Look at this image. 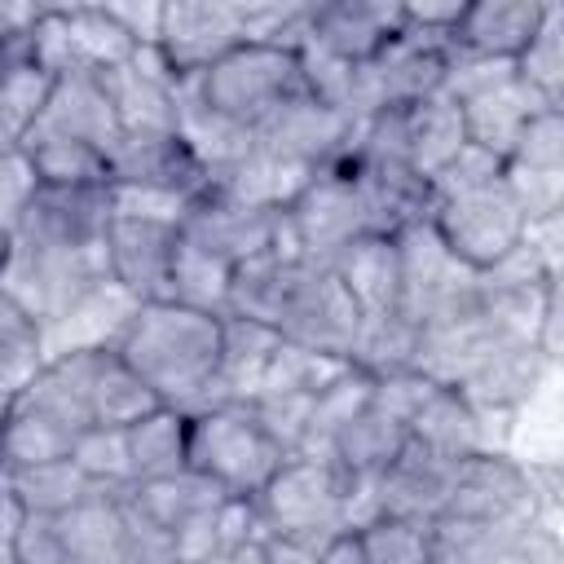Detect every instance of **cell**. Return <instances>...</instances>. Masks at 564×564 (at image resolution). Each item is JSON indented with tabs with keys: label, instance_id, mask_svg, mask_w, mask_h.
Masks as SVG:
<instances>
[{
	"label": "cell",
	"instance_id": "6da1fadb",
	"mask_svg": "<svg viewBox=\"0 0 564 564\" xmlns=\"http://www.w3.org/2000/svg\"><path fill=\"white\" fill-rule=\"evenodd\" d=\"M220 317L172 300L141 304L115 344V352L137 370V379L159 397V405L198 414L220 405Z\"/></svg>",
	"mask_w": 564,
	"mask_h": 564
},
{
	"label": "cell",
	"instance_id": "7a4b0ae2",
	"mask_svg": "<svg viewBox=\"0 0 564 564\" xmlns=\"http://www.w3.org/2000/svg\"><path fill=\"white\" fill-rule=\"evenodd\" d=\"M88 370H93V352L53 357L13 397L9 419L0 427V467L4 471L70 458L75 441L88 427H97L93 401H88Z\"/></svg>",
	"mask_w": 564,
	"mask_h": 564
},
{
	"label": "cell",
	"instance_id": "3957f363",
	"mask_svg": "<svg viewBox=\"0 0 564 564\" xmlns=\"http://www.w3.org/2000/svg\"><path fill=\"white\" fill-rule=\"evenodd\" d=\"M194 88L220 119H229L256 137L286 101H295L304 93L300 53L269 48V44H238L216 66L194 75Z\"/></svg>",
	"mask_w": 564,
	"mask_h": 564
},
{
	"label": "cell",
	"instance_id": "277c9868",
	"mask_svg": "<svg viewBox=\"0 0 564 564\" xmlns=\"http://www.w3.org/2000/svg\"><path fill=\"white\" fill-rule=\"evenodd\" d=\"M344 485H348V476L335 463L286 458L278 467V476L251 498L260 538L300 542V546L322 551L330 538L348 533L344 529Z\"/></svg>",
	"mask_w": 564,
	"mask_h": 564
},
{
	"label": "cell",
	"instance_id": "5b68a950",
	"mask_svg": "<svg viewBox=\"0 0 564 564\" xmlns=\"http://www.w3.org/2000/svg\"><path fill=\"white\" fill-rule=\"evenodd\" d=\"M282 463L286 454L242 401L189 414V467L220 485L229 498H256Z\"/></svg>",
	"mask_w": 564,
	"mask_h": 564
},
{
	"label": "cell",
	"instance_id": "8992f818",
	"mask_svg": "<svg viewBox=\"0 0 564 564\" xmlns=\"http://www.w3.org/2000/svg\"><path fill=\"white\" fill-rule=\"evenodd\" d=\"M392 238L401 260V317L423 330L471 317L480 308V273L454 260L427 220H414Z\"/></svg>",
	"mask_w": 564,
	"mask_h": 564
},
{
	"label": "cell",
	"instance_id": "52a82bcc",
	"mask_svg": "<svg viewBox=\"0 0 564 564\" xmlns=\"http://www.w3.org/2000/svg\"><path fill=\"white\" fill-rule=\"evenodd\" d=\"M427 225L436 229V238L449 247L454 260L485 273L520 247L529 216L516 203L507 176H494L476 189H463V194H449V198L432 203Z\"/></svg>",
	"mask_w": 564,
	"mask_h": 564
},
{
	"label": "cell",
	"instance_id": "ba28073f",
	"mask_svg": "<svg viewBox=\"0 0 564 564\" xmlns=\"http://www.w3.org/2000/svg\"><path fill=\"white\" fill-rule=\"evenodd\" d=\"M110 282L106 247L97 251H66V247H40L9 234V260L0 273V291L18 300L40 326L62 317L79 295Z\"/></svg>",
	"mask_w": 564,
	"mask_h": 564
},
{
	"label": "cell",
	"instance_id": "9c48e42d",
	"mask_svg": "<svg viewBox=\"0 0 564 564\" xmlns=\"http://www.w3.org/2000/svg\"><path fill=\"white\" fill-rule=\"evenodd\" d=\"M278 225L282 212L278 207H251L238 198H225L220 189H203L185 203L181 212V238L216 260H225L229 269H238L251 256L273 251L278 242Z\"/></svg>",
	"mask_w": 564,
	"mask_h": 564
},
{
	"label": "cell",
	"instance_id": "30bf717a",
	"mask_svg": "<svg viewBox=\"0 0 564 564\" xmlns=\"http://www.w3.org/2000/svg\"><path fill=\"white\" fill-rule=\"evenodd\" d=\"M436 564H564L555 516L507 524H432Z\"/></svg>",
	"mask_w": 564,
	"mask_h": 564
},
{
	"label": "cell",
	"instance_id": "8fae6325",
	"mask_svg": "<svg viewBox=\"0 0 564 564\" xmlns=\"http://www.w3.org/2000/svg\"><path fill=\"white\" fill-rule=\"evenodd\" d=\"M106 185L189 203L207 189V172L181 132H123L106 159Z\"/></svg>",
	"mask_w": 564,
	"mask_h": 564
},
{
	"label": "cell",
	"instance_id": "7c38bea8",
	"mask_svg": "<svg viewBox=\"0 0 564 564\" xmlns=\"http://www.w3.org/2000/svg\"><path fill=\"white\" fill-rule=\"evenodd\" d=\"M176 247H181V220L110 212V225H106V269H110V282H119L137 304L167 300Z\"/></svg>",
	"mask_w": 564,
	"mask_h": 564
},
{
	"label": "cell",
	"instance_id": "4fadbf2b",
	"mask_svg": "<svg viewBox=\"0 0 564 564\" xmlns=\"http://www.w3.org/2000/svg\"><path fill=\"white\" fill-rule=\"evenodd\" d=\"M106 225L110 185H35L31 203L13 225V238L66 251H97L106 247Z\"/></svg>",
	"mask_w": 564,
	"mask_h": 564
},
{
	"label": "cell",
	"instance_id": "5bb4252c",
	"mask_svg": "<svg viewBox=\"0 0 564 564\" xmlns=\"http://www.w3.org/2000/svg\"><path fill=\"white\" fill-rule=\"evenodd\" d=\"M242 40V4L220 0H176L163 4L159 22V53L176 70V79H194L207 66H216L225 53H234Z\"/></svg>",
	"mask_w": 564,
	"mask_h": 564
},
{
	"label": "cell",
	"instance_id": "9a60e30c",
	"mask_svg": "<svg viewBox=\"0 0 564 564\" xmlns=\"http://www.w3.org/2000/svg\"><path fill=\"white\" fill-rule=\"evenodd\" d=\"M123 128L115 119V106L97 79V70H66L53 79L48 101L35 119V128L22 141H75L110 159Z\"/></svg>",
	"mask_w": 564,
	"mask_h": 564
},
{
	"label": "cell",
	"instance_id": "2e32d148",
	"mask_svg": "<svg viewBox=\"0 0 564 564\" xmlns=\"http://www.w3.org/2000/svg\"><path fill=\"white\" fill-rule=\"evenodd\" d=\"M97 79H101L123 132H176V88H181V79L154 44L137 48L128 62H119L110 70H97Z\"/></svg>",
	"mask_w": 564,
	"mask_h": 564
},
{
	"label": "cell",
	"instance_id": "e0dca14e",
	"mask_svg": "<svg viewBox=\"0 0 564 564\" xmlns=\"http://www.w3.org/2000/svg\"><path fill=\"white\" fill-rule=\"evenodd\" d=\"M352 123L344 115H335L330 106L313 101L308 93H300L295 101H286L260 132H256V145L264 154H273L278 163L304 172V176H317L348 141H352Z\"/></svg>",
	"mask_w": 564,
	"mask_h": 564
},
{
	"label": "cell",
	"instance_id": "ac0fdd59",
	"mask_svg": "<svg viewBox=\"0 0 564 564\" xmlns=\"http://www.w3.org/2000/svg\"><path fill=\"white\" fill-rule=\"evenodd\" d=\"M445 66H449V44L445 40H432V35H419V31L401 26L366 62V79H370V93H375L379 110H401V106H414V101L441 93Z\"/></svg>",
	"mask_w": 564,
	"mask_h": 564
},
{
	"label": "cell",
	"instance_id": "d6986e66",
	"mask_svg": "<svg viewBox=\"0 0 564 564\" xmlns=\"http://www.w3.org/2000/svg\"><path fill=\"white\" fill-rule=\"evenodd\" d=\"M454 471H458V463H449L445 454H436L423 441L405 436L397 458L379 471V516H401V520L436 524L445 502H449Z\"/></svg>",
	"mask_w": 564,
	"mask_h": 564
},
{
	"label": "cell",
	"instance_id": "ffe728a7",
	"mask_svg": "<svg viewBox=\"0 0 564 564\" xmlns=\"http://www.w3.org/2000/svg\"><path fill=\"white\" fill-rule=\"evenodd\" d=\"M141 304L119 286V282H101L88 295H79L62 317H53L44 330V361L53 357H70V352H106L123 339L132 313Z\"/></svg>",
	"mask_w": 564,
	"mask_h": 564
},
{
	"label": "cell",
	"instance_id": "44dd1931",
	"mask_svg": "<svg viewBox=\"0 0 564 564\" xmlns=\"http://www.w3.org/2000/svg\"><path fill=\"white\" fill-rule=\"evenodd\" d=\"M397 31H401V4H383V0H335V4H313V26H308V40L304 44L361 66Z\"/></svg>",
	"mask_w": 564,
	"mask_h": 564
},
{
	"label": "cell",
	"instance_id": "7402d4cb",
	"mask_svg": "<svg viewBox=\"0 0 564 564\" xmlns=\"http://www.w3.org/2000/svg\"><path fill=\"white\" fill-rule=\"evenodd\" d=\"M546 0H480L467 4L449 48L463 57H489V62H516L524 53V44L533 40L538 22H542Z\"/></svg>",
	"mask_w": 564,
	"mask_h": 564
},
{
	"label": "cell",
	"instance_id": "603a6c76",
	"mask_svg": "<svg viewBox=\"0 0 564 564\" xmlns=\"http://www.w3.org/2000/svg\"><path fill=\"white\" fill-rule=\"evenodd\" d=\"M560 361H546L538 344H502L467 383H458V392L476 405V410H502L511 414L516 405H524L542 383L546 375L555 370Z\"/></svg>",
	"mask_w": 564,
	"mask_h": 564
},
{
	"label": "cell",
	"instance_id": "cb8c5ba5",
	"mask_svg": "<svg viewBox=\"0 0 564 564\" xmlns=\"http://www.w3.org/2000/svg\"><path fill=\"white\" fill-rule=\"evenodd\" d=\"M335 273L344 291L352 295L361 317L379 313H401V260H397V238L388 234H366L357 238L339 260Z\"/></svg>",
	"mask_w": 564,
	"mask_h": 564
},
{
	"label": "cell",
	"instance_id": "d4e9b609",
	"mask_svg": "<svg viewBox=\"0 0 564 564\" xmlns=\"http://www.w3.org/2000/svg\"><path fill=\"white\" fill-rule=\"evenodd\" d=\"M410 436V423L397 419L392 410H383L375 397L335 432L330 441V463L344 471V476H379L397 449L405 445Z\"/></svg>",
	"mask_w": 564,
	"mask_h": 564
},
{
	"label": "cell",
	"instance_id": "484cf974",
	"mask_svg": "<svg viewBox=\"0 0 564 564\" xmlns=\"http://www.w3.org/2000/svg\"><path fill=\"white\" fill-rule=\"evenodd\" d=\"M401 132H405V154H410V167L432 181L463 145H467V128H463V115L458 106L445 97V93H432L414 106H401Z\"/></svg>",
	"mask_w": 564,
	"mask_h": 564
},
{
	"label": "cell",
	"instance_id": "4316f807",
	"mask_svg": "<svg viewBox=\"0 0 564 564\" xmlns=\"http://www.w3.org/2000/svg\"><path fill=\"white\" fill-rule=\"evenodd\" d=\"M123 432H128L132 485H150V480H163L189 467V414L159 405L154 414H145L141 423Z\"/></svg>",
	"mask_w": 564,
	"mask_h": 564
},
{
	"label": "cell",
	"instance_id": "83f0119b",
	"mask_svg": "<svg viewBox=\"0 0 564 564\" xmlns=\"http://www.w3.org/2000/svg\"><path fill=\"white\" fill-rule=\"evenodd\" d=\"M220 330H225V339H220V383L216 388H220V405H229V401H247L260 388L282 339L269 326L234 317V313L220 317Z\"/></svg>",
	"mask_w": 564,
	"mask_h": 564
},
{
	"label": "cell",
	"instance_id": "f1b7e54d",
	"mask_svg": "<svg viewBox=\"0 0 564 564\" xmlns=\"http://www.w3.org/2000/svg\"><path fill=\"white\" fill-rule=\"evenodd\" d=\"M88 401H93V423L97 427H132L145 414L159 410V397L137 379V370L115 352H93L88 370Z\"/></svg>",
	"mask_w": 564,
	"mask_h": 564
},
{
	"label": "cell",
	"instance_id": "f546056e",
	"mask_svg": "<svg viewBox=\"0 0 564 564\" xmlns=\"http://www.w3.org/2000/svg\"><path fill=\"white\" fill-rule=\"evenodd\" d=\"M57 520H62L66 564H128V538L115 494H97Z\"/></svg>",
	"mask_w": 564,
	"mask_h": 564
},
{
	"label": "cell",
	"instance_id": "4dcf8cb0",
	"mask_svg": "<svg viewBox=\"0 0 564 564\" xmlns=\"http://www.w3.org/2000/svg\"><path fill=\"white\" fill-rule=\"evenodd\" d=\"M4 485L18 498V507L22 511H35V516H66L79 502H88V498L101 494L70 458H53V463H35V467H9L4 471Z\"/></svg>",
	"mask_w": 564,
	"mask_h": 564
},
{
	"label": "cell",
	"instance_id": "1f68e13d",
	"mask_svg": "<svg viewBox=\"0 0 564 564\" xmlns=\"http://www.w3.org/2000/svg\"><path fill=\"white\" fill-rule=\"evenodd\" d=\"M44 366V330L40 322L0 291V410L40 375Z\"/></svg>",
	"mask_w": 564,
	"mask_h": 564
},
{
	"label": "cell",
	"instance_id": "d6a6232c",
	"mask_svg": "<svg viewBox=\"0 0 564 564\" xmlns=\"http://www.w3.org/2000/svg\"><path fill=\"white\" fill-rule=\"evenodd\" d=\"M57 13H62L66 44H70V57H75L79 70H110V66H119L137 53V44L110 18L106 4H70V9H57Z\"/></svg>",
	"mask_w": 564,
	"mask_h": 564
},
{
	"label": "cell",
	"instance_id": "836d02e7",
	"mask_svg": "<svg viewBox=\"0 0 564 564\" xmlns=\"http://www.w3.org/2000/svg\"><path fill=\"white\" fill-rule=\"evenodd\" d=\"M414 339H419V326H414L410 317H401V313L361 317L357 339H352V348H348V366H357V370L370 375V379L410 370V361H414Z\"/></svg>",
	"mask_w": 564,
	"mask_h": 564
},
{
	"label": "cell",
	"instance_id": "e575fe53",
	"mask_svg": "<svg viewBox=\"0 0 564 564\" xmlns=\"http://www.w3.org/2000/svg\"><path fill=\"white\" fill-rule=\"evenodd\" d=\"M132 494H137V502H141L167 533L229 498L220 485H212V480H207L203 471H194V467H185V471H176V476H163V480H150V485H132Z\"/></svg>",
	"mask_w": 564,
	"mask_h": 564
},
{
	"label": "cell",
	"instance_id": "d590c367",
	"mask_svg": "<svg viewBox=\"0 0 564 564\" xmlns=\"http://www.w3.org/2000/svg\"><path fill=\"white\" fill-rule=\"evenodd\" d=\"M516 75H520L546 106L560 110V97H564V4L546 0L533 40H529L524 53L516 57Z\"/></svg>",
	"mask_w": 564,
	"mask_h": 564
},
{
	"label": "cell",
	"instance_id": "8d00e7d4",
	"mask_svg": "<svg viewBox=\"0 0 564 564\" xmlns=\"http://www.w3.org/2000/svg\"><path fill=\"white\" fill-rule=\"evenodd\" d=\"M229 278L234 269L198 247H189L181 238L176 247V260H172V282H167V300L172 304H185V308H198V313H225L229 304Z\"/></svg>",
	"mask_w": 564,
	"mask_h": 564
},
{
	"label": "cell",
	"instance_id": "74e56055",
	"mask_svg": "<svg viewBox=\"0 0 564 564\" xmlns=\"http://www.w3.org/2000/svg\"><path fill=\"white\" fill-rule=\"evenodd\" d=\"M357 546L366 564H436L432 524L401 520V516H375L357 529Z\"/></svg>",
	"mask_w": 564,
	"mask_h": 564
},
{
	"label": "cell",
	"instance_id": "f35d334b",
	"mask_svg": "<svg viewBox=\"0 0 564 564\" xmlns=\"http://www.w3.org/2000/svg\"><path fill=\"white\" fill-rule=\"evenodd\" d=\"M348 370L344 357H326V352H308V348H295V344H278L264 379L256 392H295V397H317L322 388H330L339 375ZM251 392V397H256Z\"/></svg>",
	"mask_w": 564,
	"mask_h": 564
},
{
	"label": "cell",
	"instance_id": "ab89813d",
	"mask_svg": "<svg viewBox=\"0 0 564 564\" xmlns=\"http://www.w3.org/2000/svg\"><path fill=\"white\" fill-rule=\"evenodd\" d=\"M48 88H53V75H44L31 57L18 62L0 79V141L22 145V137L35 128V119H40V110L48 101Z\"/></svg>",
	"mask_w": 564,
	"mask_h": 564
},
{
	"label": "cell",
	"instance_id": "60d3db41",
	"mask_svg": "<svg viewBox=\"0 0 564 564\" xmlns=\"http://www.w3.org/2000/svg\"><path fill=\"white\" fill-rule=\"evenodd\" d=\"M70 463H75L101 494L132 489V463H128V432H123V427H88V432L75 441Z\"/></svg>",
	"mask_w": 564,
	"mask_h": 564
},
{
	"label": "cell",
	"instance_id": "b9f144b4",
	"mask_svg": "<svg viewBox=\"0 0 564 564\" xmlns=\"http://www.w3.org/2000/svg\"><path fill=\"white\" fill-rule=\"evenodd\" d=\"M119 516H123V538H128V564H176L172 533L137 502L132 489H119Z\"/></svg>",
	"mask_w": 564,
	"mask_h": 564
},
{
	"label": "cell",
	"instance_id": "7bdbcfd3",
	"mask_svg": "<svg viewBox=\"0 0 564 564\" xmlns=\"http://www.w3.org/2000/svg\"><path fill=\"white\" fill-rule=\"evenodd\" d=\"M494 176H502V159L467 141V145L427 181V198L441 203V198L463 194V189H476V185H485V181H494ZM427 212H432V207H427Z\"/></svg>",
	"mask_w": 564,
	"mask_h": 564
},
{
	"label": "cell",
	"instance_id": "ee69618b",
	"mask_svg": "<svg viewBox=\"0 0 564 564\" xmlns=\"http://www.w3.org/2000/svg\"><path fill=\"white\" fill-rule=\"evenodd\" d=\"M35 185L40 181H35V167H31L26 150L13 145V141H0V234H13V225H18L22 207L31 203Z\"/></svg>",
	"mask_w": 564,
	"mask_h": 564
},
{
	"label": "cell",
	"instance_id": "f6af8a7d",
	"mask_svg": "<svg viewBox=\"0 0 564 564\" xmlns=\"http://www.w3.org/2000/svg\"><path fill=\"white\" fill-rule=\"evenodd\" d=\"M18 564H66V542H62V520L57 516L22 511V524H18Z\"/></svg>",
	"mask_w": 564,
	"mask_h": 564
},
{
	"label": "cell",
	"instance_id": "bcb514c9",
	"mask_svg": "<svg viewBox=\"0 0 564 564\" xmlns=\"http://www.w3.org/2000/svg\"><path fill=\"white\" fill-rule=\"evenodd\" d=\"M18 524H22V507L4 485L0 471V564H18Z\"/></svg>",
	"mask_w": 564,
	"mask_h": 564
},
{
	"label": "cell",
	"instance_id": "7dc6e473",
	"mask_svg": "<svg viewBox=\"0 0 564 564\" xmlns=\"http://www.w3.org/2000/svg\"><path fill=\"white\" fill-rule=\"evenodd\" d=\"M317 564H366V555H361V546H357V533L330 538V542L317 551Z\"/></svg>",
	"mask_w": 564,
	"mask_h": 564
},
{
	"label": "cell",
	"instance_id": "c3c4849f",
	"mask_svg": "<svg viewBox=\"0 0 564 564\" xmlns=\"http://www.w3.org/2000/svg\"><path fill=\"white\" fill-rule=\"evenodd\" d=\"M35 13H40L35 4H0V44L26 35V26L35 22Z\"/></svg>",
	"mask_w": 564,
	"mask_h": 564
},
{
	"label": "cell",
	"instance_id": "681fc988",
	"mask_svg": "<svg viewBox=\"0 0 564 564\" xmlns=\"http://www.w3.org/2000/svg\"><path fill=\"white\" fill-rule=\"evenodd\" d=\"M264 542H269L273 564H317V551H313V546H300V542H278V538H264Z\"/></svg>",
	"mask_w": 564,
	"mask_h": 564
},
{
	"label": "cell",
	"instance_id": "f907efd6",
	"mask_svg": "<svg viewBox=\"0 0 564 564\" xmlns=\"http://www.w3.org/2000/svg\"><path fill=\"white\" fill-rule=\"evenodd\" d=\"M220 564H273V555H269V542H264V538H251V542H242L238 551H229Z\"/></svg>",
	"mask_w": 564,
	"mask_h": 564
},
{
	"label": "cell",
	"instance_id": "816d5d0a",
	"mask_svg": "<svg viewBox=\"0 0 564 564\" xmlns=\"http://www.w3.org/2000/svg\"><path fill=\"white\" fill-rule=\"evenodd\" d=\"M4 260H9V234H0V273H4Z\"/></svg>",
	"mask_w": 564,
	"mask_h": 564
}]
</instances>
